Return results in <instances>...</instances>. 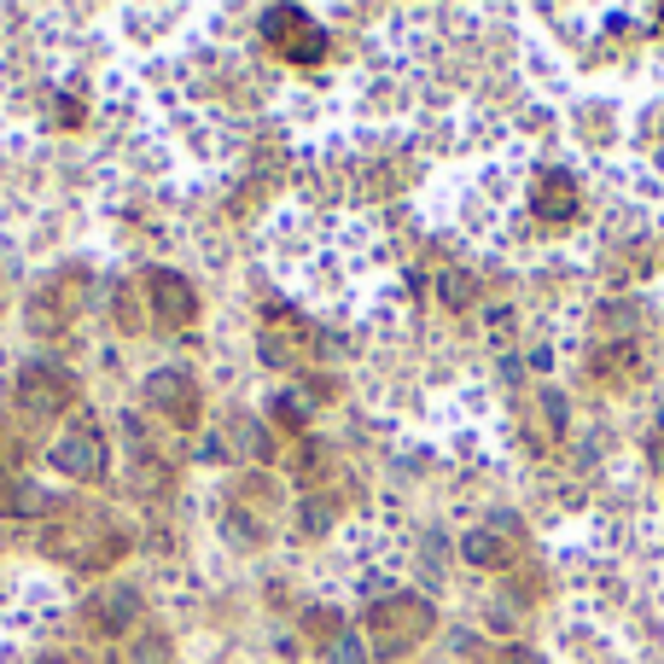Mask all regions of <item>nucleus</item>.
Returning <instances> with one entry per match:
<instances>
[{"instance_id": "f257e3e1", "label": "nucleus", "mask_w": 664, "mask_h": 664, "mask_svg": "<svg viewBox=\"0 0 664 664\" xmlns=\"http://www.w3.org/2000/svg\"><path fill=\"white\" fill-rule=\"evenodd\" d=\"M88 286H94L88 268H59V275L29 298V327H36V333H59L64 321L88 303Z\"/></svg>"}, {"instance_id": "20e7f679", "label": "nucleus", "mask_w": 664, "mask_h": 664, "mask_svg": "<svg viewBox=\"0 0 664 664\" xmlns=\"http://www.w3.org/2000/svg\"><path fill=\"white\" fill-rule=\"evenodd\" d=\"M152 310H158L164 321H176V327H186V321L198 315V292L186 286L181 275H169V268H152Z\"/></svg>"}, {"instance_id": "1a4fd4ad", "label": "nucleus", "mask_w": 664, "mask_h": 664, "mask_svg": "<svg viewBox=\"0 0 664 664\" xmlns=\"http://www.w3.org/2000/svg\"><path fill=\"white\" fill-rule=\"evenodd\" d=\"M221 542H233V548H257L263 524L251 519V514H240V507H228V514H221Z\"/></svg>"}, {"instance_id": "f3484780", "label": "nucleus", "mask_w": 664, "mask_h": 664, "mask_svg": "<svg viewBox=\"0 0 664 664\" xmlns=\"http://www.w3.org/2000/svg\"><path fill=\"white\" fill-rule=\"evenodd\" d=\"M134 490H164V467H141V472H134Z\"/></svg>"}, {"instance_id": "7ed1b4c3", "label": "nucleus", "mask_w": 664, "mask_h": 664, "mask_svg": "<svg viewBox=\"0 0 664 664\" xmlns=\"http://www.w3.org/2000/svg\"><path fill=\"white\" fill-rule=\"evenodd\" d=\"M146 402L152 408H164V414H176L181 425H193L198 420V390H193V379H181V373L176 367H158V373H152V379H146Z\"/></svg>"}, {"instance_id": "9b49d317", "label": "nucleus", "mask_w": 664, "mask_h": 664, "mask_svg": "<svg viewBox=\"0 0 664 664\" xmlns=\"http://www.w3.org/2000/svg\"><path fill=\"white\" fill-rule=\"evenodd\" d=\"M0 507H7V514H47V490H36V484H19V490H12V496L0 502Z\"/></svg>"}, {"instance_id": "4468645a", "label": "nucleus", "mask_w": 664, "mask_h": 664, "mask_svg": "<svg viewBox=\"0 0 664 664\" xmlns=\"http://www.w3.org/2000/svg\"><path fill=\"white\" fill-rule=\"evenodd\" d=\"M333 664H367V647L355 641V636H338V647H333Z\"/></svg>"}, {"instance_id": "423d86ee", "label": "nucleus", "mask_w": 664, "mask_h": 664, "mask_svg": "<svg viewBox=\"0 0 664 664\" xmlns=\"http://www.w3.org/2000/svg\"><path fill=\"white\" fill-rule=\"evenodd\" d=\"M24 402L29 408H47V414H59L64 402H71V379H64V367L53 362H36L24 373Z\"/></svg>"}, {"instance_id": "ddd939ff", "label": "nucleus", "mask_w": 664, "mask_h": 664, "mask_svg": "<svg viewBox=\"0 0 664 664\" xmlns=\"http://www.w3.org/2000/svg\"><path fill=\"white\" fill-rule=\"evenodd\" d=\"M268 402H275L268 414H280L286 425H303V420H310V408H303V397H292V390H286V397H268Z\"/></svg>"}, {"instance_id": "a211bd4d", "label": "nucleus", "mask_w": 664, "mask_h": 664, "mask_svg": "<svg viewBox=\"0 0 664 664\" xmlns=\"http://www.w3.org/2000/svg\"><path fill=\"white\" fill-rule=\"evenodd\" d=\"M36 664H64V659H36Z\"/></svg>"}, {"instance_id": "39448f33", "label": "nucleus", "mask_w": 664, "mask_h": 664, "mask_svg": "<svg viewBox=\"0 0 664 664\" xmlns=\"http://www.w3.org/2000/svg\"><path fill=\"white\" fill-rule=\"evenodd\" d=\"M134 612H141V589L111 583V589H99V601H94V624L106 629V636H129Z\"/></svg>"}, {"instance_id": "6e6552de", "label": "nucleus", "mask_w": 664, "mask_h": 664, "mask_svg": "<svg viewBox=\"0 0 664 664\" xmlns=\"http://www.w3.org/2000/svg\"><path fill=\"white\" fill-rule=\"evenodd\" d=\"M228 432H233V443H240V455H245V461H275V437H268L257 420L233 414V420H228Z\"/></svg>"}, {"instance_id": "0eeeda50", "label": "nucleus", "mask_w": 664, "mask_h": 664, "mask_svg": "<svg viewBox=\"0 0 664 664\" xmlns=\"http://www.w3.org/2000/svg\"><path fill=\"white\" fill-rule=\"evenodd\" d=\"M461 559H467V566L496 571V566H507V542H502L496 531H467V536H461Z\"/></svg>"}, {"instance_id": "dca6fc26", "label": "nucleus", "mask_w": 664, "mask_h": 664, "mask_svg": "<svg viewBox=\"0 0 664 664\" xmlns=\"http://www.w3.org/2000/svg\"><path fill=\"white\" fill-rule=\"evenodd\" d=\"M117 321H123V327H141V310H134V292H117Z\"/></svg>"}, {"instance_id": "9d476101", "label": "nucleus", "mask_w": 664, "mask_h": 664, "mask_svg": "<svg viewBox=\"0 0 664 664\" xmlns=\"http://www.w3.org/2000/svg\"><path fill=\"white\" fill-rule=\"evenodd\" d=\"M129 664H176V647H169V636H158V629H146V636L129 641Z\"/></svg>"}, {"instance_id": "f03ea898", "label": "nucleus", "mask_w": 664, "mask_h": 664, "mask_svg": "<svg viewBox=\"0 0 664 664\" xmlns=\"http://www.w3.org/2000/svg\"><path fill=\"white\" fill-rule=\"evenodd\" d=\"M53 467L64 472V479H99L106 472V449H99V437L88 432V425H76V432H64L59 443H53Z\"/></svg>"}, {"instance_id": "f8f14e48", "label": "nucleus", "mask_w": 664, "mask_h": 664, "mask_svg": "<svg viewBox=\"0 0 664 664\" xmlns=\"http://www.w3.org/2000/svg\"><path fill=\"white\" fill-rule=\"evenodd\" d=\"M437 292H443V303H449V310H467L479 286H472V275H443V280H437Z\"/></svg>"}, {"instance_id": "2eb2a0df", "label": "nucleus", "mask_w": 664, "mask_h": 664, "mask_svg": "<svg viewBox=\"0 0 664 664\" xmlns=\"http://www.w3.org/2000/svg\"><path fill=\"white\" fill-rule=\"evenodd\" d=\"M303 524H310V531H327V524H333V507H327V502H310V507H303Z\"/></svg>"}]
</instances>
